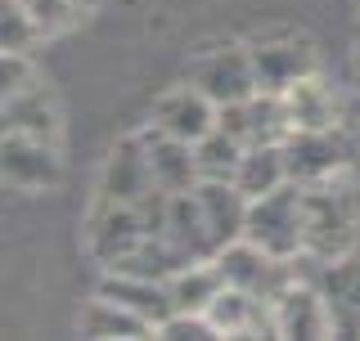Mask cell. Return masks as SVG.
Segmentation results:
<instances>
[{
    "instance_id": "6da1fadb",
    "label": "cell",
    "mask_w": 360,
    "mask_h": 341,
    "mask_svg": "<svg viewBox=\"0 0 360 341\" xmlns=\"http://www.w3.org/2000/svg\"><path fill=\"white\" fill-rule=\"evenodd\" d=\"M360 225V162L347 170L307 185V252L338 260L352 247Z\"/></svg>"
},
{
    "instance_id": "7a4b0ae2",
    "label": "cell",
    "mask_w": 360,
    "mask_h": 341,
    "mask_svg": "<svg viewBox=\"0 0 360 341\" xmlns=\"http://www.w3.org/2000/svg\"><path fill=\"white\" fill-rule=\"evenodd\" d=\"M248 243L266 247L270 256L292 260L297 252H307V185L288 180L284 189L266 193L248 207Z\"/></svg>"
},
{
    "instance_id": "3957f363",
    "label": "cell",
    "mask_w": 360,
    "mask_h": 341,
    "mask_svg": "<svg viewBox=\"0 0 360 341\" xmlns=\"http://www.w3.org/2000/svg\"><path fill=\"white\" fill-rule=\"evenodd\" d=\"M189 81H194L217 108L243 104V99H252L257 90H262V86H257L252 50H243V45H217V50H202L198 59L189 63Z\"/></svg>"
},
{
    "instance_id": "277c9868",
    "label": "cell",
    "mask_w": 360,
    "mask_h": 341,
    "mask_svg": "<svg viewBox=\"0 0 360 341\" xmlns=\"http://www.w3.org/2000/svg\"><path fill=\"white\" fill-rule=\"evenodd\" d=\"M217 265H221V274H225L230 288H243V292H252V297H262V301H275L279 292L297 279L288 269L284 256H270L266 247L248 243V238L221 247V252H217Z\"/></svg>"
},
{
    "instance_id": "5b68a950",
    "label": "cell",
    "mask_w": 360,
    "mask_h": 341,
    "mask_svg": "<svg viewBox=\"0 0 360 341\" xmlns=\"http://www.w3.org/2000/svg\"><path fill=\"white\" fill-rule=\"evenodd\" d=\"M284 153H288V175L297 185H320V180H329L356 162L352 149L342 144V135L333 131H292L284 140Z\"/></svg>"
},
{
    "instance_id": "8992f818",
    "label": "cell",
    "mask_w": 360,
    "mask_h": 341,
    "mask_svg": "<svg viewBox=\"0 0 360 341\" xmlns=\"http://www.w3.org/2000/svg\"><path fill=\"white\" fill-rule=\"evenodd\" d=\"M217 121H221V108L194 81L167 90L153 104V131L172 135V140H185V144H198L207 131H217Z\"/></svg>"
},
{
    "instance_id": "52a82bcc",
    "label": "cell",
    "mask_w": 360,
    "mask_h": 341,
    "mask_svg": "<svg viewBox=\"0 0 360 341\" xmlns=\"http://www.w3.org/2000/svg\"><path fill=\"white\" fill-rule=\"evenodd\" d=\"M221 126L230 135H239L248 149H252V144H284L292 135L284 95H270V90H257L252 99H243V104L221 108Z\"/></svg>"
},
{
    "instance_id": "ba28073f",
    "label": "cell",
    "mask_w": 360,
    "mask_h": 341,
    "mask_svg": "<svg viewBox=\"0 0 360 341\" xmlns=\"http://www.w3.org/2000/svg\"><path fill=\"white\" fill-rule=\"evenodd\" d=\"M275 333L279 337H333L338 333V319H333V305L324 292H315L311 283H297L292 279L275 301Z\"/></svg>"
},
{
    "instance_id": "9c48e42d",
    "label": "cell",
    "mask_w": 360,
    "mask_h": 341,
    "mask_svg": "<svg viewBox=\"0 0 360 341\" xmlns=\"http://www.w3.org/2000/svg\"><path fill=\"white\" fill-rule=\"evenodd\" d=\"M99 292L112 297L117 305H127L131 314H140L144 323H153V333L176 314V297L167 279H149V274H131V269H108L99 279Z\"/></svg>"
},
{
    "instance_id": "30bf717a",
    "label": "cell",
    "mask_w": 360,
    "mask_h": 341,
    "mask_svg": "<svg viewBox=\"0 0 360 341\" xmlns=\"http://www.w3.org/2000/svg\"><path fill=\"white\" fill-rule=\"evenodd\" d=\"M63 180L59 144L45 140H22V135H5V185L18 193H41Z\"/></svg>"
},
{
    "instance_id": "8fae6325",
    "label": "cell",
    "mask_w": 360,
    "mask_h": 341,
    "mask_svg": "<svg viewBox=\"0 0 360 341\" xmlns=\"http://www.w3.org/2000/svg\"><path fill=\"white\" fill-rule=\"evenodd\" d=\"M198 207H202V220H207V234L212 243L230 247L239 243L243 229H248V207H252V198L248 193H239V185L234 180H198Z\"/></svg>"
},
{
    "instance_id": "7c38bea8",
    "label": "cell",
    "mask_w": 360,
    "mask_h": 341,
    "mask_svg": "<svg viewBox=\"0 0 360 341\" xmlns=\"http://www.w3.org/2000/svg\"><path fill=\"white\" fill-rule=\"evenodd\" d=\"M252 63H257V86L270 95H284L288 86L315 76V54L307 41H257L252 45Z\"/></svg>"
},
{
    "instance_id": "4fadbf2b",
    "label": "cell",
    "mask_w": 360,
    "mask_h": 341,
    "mask_svg": "<svg viewBox=\"0 0 360 341\" xmlns=\"http://www.w3.org/2000/svg\"><path fill=\"white\" fill-rule=\"evenodd\" d=\"M104 202H140L153 193V170H149V153H144V135H131L112 149L108 166H104Z\"/></svg>"
},
{
    "instance_id": "5bb4252c",
    "label": "cell",
    "mask_w": 360,
    "mask_h": 341,
    "mask_svg": "<svg viewBox=\"0 0 360 341\" xmlns=\"http://www.w3.org/2000/svg\"><path fill=\"white\" fill-rule=\"evenodd\" d=\"M144 153H149L153 189H162V193H189V189H198L202 170H198L194 144L172 140V135H162V131H149V135H144Z\"/></svg>"
},
{
    "instance_id": "9a60e30c",
    "label": "cell",
    "mask_w": 360,
    "mask_h": 341,
    "mask_svg": "<svg viewBox=\"0 0 360 341\" xmlns=\"http://www.w3.org/2000/svg\"><path fill=\"white\" fill-rule=\"evenodd\" d=\"M5 135H22V140H45V144H59L63 121H59V104L41 81L22 95L5 99Z\"/></svg>"
},
{
    "instance_id": "2e32d148",
    "label": "cell",
    "mask_w": 360,
    "mask_h": 341,
    "mask_svg": "<svg viewBox=\"0 0 360 341\" xmlns=\"http://www.w3.org/2000/svg\"><path fill=\"white\" fill-rule=\"evenodd\" d=\"M77 328H82V337L90 341H135V337H153V323H144L140 314H131L127 305H117L112 297H104V292H95L86 305H82V319H77Z\"/></svg>"
},
{
    "instance_id": "e0dca14e",
    "label": "cell",
    "mask_w": 360,
    "mask_h": 341,
    "mask_svg": "<svg viewBox=\"0 0 360 341\" xmlns=\"http://www.w3.org/2000/svg\"><path fill=\"white\" fill-rule=\"evenodd\" d=\"M288 153L284 144H252V149L243 153L239 170H234V185H239V193H248V198H266V193L284 189L288 185Z\"/></svg>"
},
{
    "instance_id": "ac0fdd59",
    "label": "cell",
    "mask_w": 360,
    "mask_h": 341,
    "mask_svg": "<svg viewBox=\"0 0 360 341\" xmlns=\"http://www.w3.org/2000/svg\"><path fill=\"white\" fill-rule=\"evenodd\" d=\"M167 283H172L176 310H189V314H207V305L225 292V274H221L217 256L212 260H189V265H180Z\"/></svg>"
},
{
    "instance_id": "d6986e66",
    "label": "cell",
    "mask_w": 360,
    "mask_h": 341,
    "mask_svg": "<svg viewBox=\"0 0 360 341\" xmlns=\"http://www.w3.org/2000/svg\"><path fill=\"white\" fill-rule=\"evenodd\" d=\"M284 108H288L292 131H333V121H338L333 95L315 81V76H307V81L284 90Z\"/></svg>"
},
{
    "instance_id": "ffe728a7",
    "label": "cell",
    "mask_w": 360,
    "mask_h": 341,
    "mask_svg": "<svg viewBox=\"0 0 360 341\" xmlns=\"http://www.w3.org/2000/svg\"><path fill=\"white\" fill-rule=\"evenodd\" d=\"M194 153H198L202 180H234V170H239L243 153H248V144L239 140V135H230V131L217 121V131L202 135V140L194 144Z\"/></svg>"
},
{
    "instance_id": "44dd1931",
    "label": "cell",
    "mask_w": 360,
    "mask_h": 341,
    "mask_svg": "<svg viewBox=\"0 0 360 341\" xmlns=\"http://www.w3.org/2000/svg\"><path fill=\"white\" fill-rule=\"evenodd\" d=\"M45 32L37 27V18L18 5V0H0V50L5 54H27Z\"/></svg>"
},
{
    "instance_id": "7402d4cb",
    "label": "cell",
    "mask_w": 360,
    "mask_h": 341,
    "mask_svg": "<svg viewBox=\"0 0 360 341\" xmlns=\"http://www.w3.org/2000/svg\"><path fill=\"white\" fill-rule=\"evenodd\" d=\"M18 5L37 18V27L45 32V36H59V32H68L77 18H82L86 0H18Z\"/></svg>"
},
{
    "instance_id": "603a6c76",
    "label": "cell",
    "mask_w": 360,
    "mask_h": 341,
    "mask_svg": "<svg viewBox=\"0 0 360 341\" xmlns=\"http://www.w3.org/2000/svg\"><path fill=\"white\" fill-rule=\"evenodd\" d=\"M0 81H5V99H9V95L32 90L41 76H37V67H32L27 54H5V59H0Z\"/></svg>"
},
{
    "instance_id": "cb8c5ba5",
    "label": "cell",
    "mask_w": 360,
    "mask_h": 341,
    "mask_svg": "<svg viewBox=\"0 0 360 341\" xmlns=\"http://www.w3.org/2000/svg\"><path fill=\"white\" fill-rule=\"evenodd\" d=\"M356 9H360V0H356Z\"/></svg>"
}]
</instances>
